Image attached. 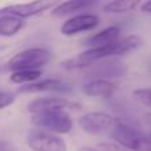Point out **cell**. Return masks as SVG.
<instances>
[{
    "label": "cell",
    "mask_w": 151,
    "mask_h": 151,
    "mask_svg": "<svg viewBox=\"0 0 151 151\" xmlns=\"http://www.w3.org/2000/svg\"><path fill=\"white\" fill-rule=\"evenodd\" d=\"M127 73V66L125 63L115 58L102 60L96 63L88 69L89 80H110L115 77H122Z\"/></svg>",
    "instance_id": "cell-10"
},
{
    "label": "cell",
    "mask_w": 151,
    "mask_h": 151,
    "mask_svg": "<svg viewBox=\"0 0 151 151\" xmlns=\"http://www.w3.org/2000/svg\"><path fill=\"white\" fill-rule=\"evenodd\" d=\"M119 39H121V28L118 25H110L101 29L99 32H96L91 36H89L85 40L83 45L88 47V49H91V48H99L113 44V42L118 41Z\"/></svg>",
    "instance_id": "cell-13"
},
{
    "label": "cell",
    "mask_w": 151,
    "mask_h": 151,
    "mask_svg": "<svg viewBox=\"0 0 151 151\" xmlns=\"http://www.w3.org/2000/svg\"><path fill=\"white\" fill-rule=\"evenodd\" d=\"M115 117L105 111H89L78 118V126L88 134H99L102 131L113 130L118 123Z\"/></svg>",
    "instance_id": "cell-7"
},
{
    "label": "cell",
    "mask_w": 151,
    "mask_h": 151,
    "mask_svg": "<svg viewBox=\"0 0 151 151\" xmlns=\"http://www.w3.org/2000/svg\"><path fill=\"white\" fill-rule=\"evenodd\" d=\"M78 151H99L97 147H93V146H81Z\"/></svg>",
    "instance_id": "cell-22"
},
{
    "label": "cell",
    "mask_w": 151,
    "mask_h": 151,
    "mask_svg": "<svg viewBox=\"0 0 151 151\" xmlns=\"http://www.w3.org/2000/svg\"><path fill=\"white\" fill-rule=\"evenodd\" d=\"M143 45V40L138 35H130V36L121 37L118 41L113 44L105 45L99 48H91L86 49L85 52L70 57L63 61L61 66L66 70H80V69H89L96 63L102 60H109L118 56H123L139 49Z\"/></svg>",
    "instance_id": "cell-1"
},
{
    "label": "cell",
    "mask_w": 151,
    "mask_h": 151,
    "mask_svg": "<svg viewBox=\"0 0 151 151\" xmlns=\"http://www.w3.org/2000/svg\"><path fill=\"white\" fill-rule=\"evenodd\" d=\"M117 88V83L110 80H88L82 85V93L90 98H110Z\"/></svg>",
    "instance_id": "cell-12"
},
{
    "label": "cell",
    "mask_w": 151,
    "mask_h": 151,
    "mask_svg": "<svg viewBox=\"0 0 151 151\" xmlns=\"http://www.w3.org/2000/svg\"><path fill=\"white\" fill-rule=\"evenodd\" d=\"M16 96L9 91H0V110L5 109V107L11 106L15 102Z\"/></svg>",
    "instance_id": "cell-20"
},
{
    "label": "cell",
    "mask_w": 151,
    "mask_h": 151,
    "mask_svg": "<svg viewBox=\"0 0 151 151\" xmlns=\"http://www.w3.org/2000/svg\"><path fill=\"white\" fill-rule=\"evenodd\" d=\"M55 8V3L52 1H31L21 3V4H11L0 8V16H13L19 19H25L37 16Z\"/></svg>",
    "instance_id": "cell-9"
},
{
    "label": "cell",
    "mask_w": 151,
    "mask_h": 151,
    "mask_svg": "<svg viewBox=\"0 0 151 151\" xmlns=\"http://www.w3.org/2000/svg\"><path fill=\"white\" fill-rule=\"evenodd\" d=\"M27 145L32 151H66V143L60 135L41 129L32 130L27 135Z\"/></svg>",
    "instance_id": "cell-6"
},
{
    "label": "cell",
    "mask_w": 151,
    "mask_h": 151,
    "mask_svg": "<svg viewBox=\"0 0 151 151\" xmlns=\"http://www.w3.org/2000/svg\"><path fill=\"white\" fill-rule=\"evenodd\" d=\"M101 23L98 15L91 12H81L66 19L60 28V32L64 36H76L78 33L94 31Z\"/></svg>",
    "instance_id": "cell-8"
},
{
    "label": "cell",
    "mask_w": 151,
    "mask_h": 151,
    "mask_svg": "<svg viewBox=\"0 0 151 151\" xmlns=\"http://www.w3.org/2000/svg\"><path fill=\"white\" fill-rule=\"evenodd\" d=\"M73 91L70 83L65 82L57 78H47L39 80L33 83L23 85L19 88V93H58V94H69Z\"/></svg>",
    "instance_id": "cell-11"
},
{
    "label": "cell",
    "mask_w": 151,
    "mask_h": 151,
    "mask_svg": "<svg viewBox=\"0 0 151 151\" xmlns=\"http://www.w3.org/2000/svg\"><path fill=\"white\" fill-rule=\"evenodd\" d=\"M31 122L37 129H41V130L56 134V135L69 134L73 130L74 126L73 119L69 115V113L63 111V110L33 114L31 118Z\"/></svg>",
    "instance_id": "cell-4"
},
{
    "label": "cell",
    "mask_w": 151,
    "mask_h": 151,
    "mask_svg": "<svg viewBox=\"0 0 151 151\" xmlns=\"http://www.w3.org/2000/svg\"><path fill=\"white\" fill-rule=\"evenodd\" d=\"M0 151H12L9 145L4 143V142H0Z\"/></svg>",
    "instance_id": "cell-23"
},
{
    "label": "cell",
    "mask_w": 151,
    "mask_h": 151,
    "mask_svg": "<svg viewBox=\"0 0 151 151\" xmlns=\"http://www.w3.org/2000/svg\"><path fill=\"white\" fill-rule=\"evenodd\" d=\"M41 76H42L41 70H19V72H13L11 74L9 80L11 82L23 86V85H28V83H33L36 81H39L41 78Z\"/></svg>",
    "instance_id": "cell-17"
},
{
    "label": "cell",
    "mask_w": 151,
    "mask_h": 151,
    "mask_svg": "<svg viewBox=\"0 0 151 151\" xmlns=\"http://www.w3.org/2000/svg\"><path fill=\"white\" fill-rule=\"evenodd\" d=\"M25 20L13 16H0V36L12 37L23 31L25 27Z\"/></svg>",
    "instance_id": "cell-15"
},
{
    "label": "cell",
    "mask_w": 151,
    "mask_h": 151,
    "mask_svg": "<svg viewBox=\"0 0 151 151\" xmlns=\"http://www.w3.org/2000/svg\"><path fill=\"white\" fill-rule=\"evenodd\" d=\"M50 52L45 48H28L16 53L7 64L11 72L19 70H41L50 61Z\"/></svg>",
    "instance_id": "cell-3"
},
{
    "label": "cell",
    "mask_w": 151,
    "mask_h": 151,
    "mask_svg": "<svg viewBox=\"0 0 151 151\" xmlns=\"http://www.w3.org/2000/svg\"><path fill=\"white\" fill-rule=\"evenodd\" d=\"M97 149L99 151H127L126 149H123L122 146H119L115 142H109V141H102L99 143H97Z\"/></svg>",
    "instance_id": "cell-19"
},
{
    "label": "cell",
    "mask_w": 151,
    "mask_h": 151,
    "mask_svg": "<svg viewBox=\"0 0 151 151\" xmlns=\"http://www.w3.org/2000/svg\"><path fill=\"white\" fill-rule=\"evenodd\" d=\"M133 97L138 104L151 107V88H139L133 91Z\"/></svg>",
    "instance_id": "cell-18"
},
{
    "label": "cell",
    "mask_w": 151,
    "mask_h": 151,
    "mask_svg": "<svg viewBox=\"0 0 151 151\" xmlns=\"http://www.w3.org/2000/svg\"><path fill=\"white\" fill-rule=\"evenodd\" d=\"M149 137H150V139H151V133H150V135H149Z\"/></svg>",
    "instance_id": "cell-24"
},
{
    "label": "cell",
    "mask_w": 151,
    "mask_h": 151,
    "mask_svg": "<svg viewBox=\"0 0 151 151\" xmlns=\"http://www.w3.org/2000/svg\"><path fill=\"white\" fill-rule=\"evenodd\" d=\"M96 4L94 1L90 0H69V1H64L60 4L55 5L52 9V15L57 16V17H63V16L73 15V13H80V11H85L88 8L93 7Z\"/></svg>",
    "instance_id": "cell-14"
},
{
    "label": "cell",
    "mask_w": 151,
    "mask_h": 151,
    "mask_svg": "<svg viewBox=\"0 0 151 151\" xmlns=\"http://www.w3.org/2000/svg\"><path fill=\"white\" fill-rule=\"evenodd\" d=\"M28 111L33 114L39 113H47V111H68V110H80L81 104L72 99L64 98V97L50 96V97H39V98L32 99L27 106Z\"/></svg>",
    "instance_id": "cell-5"
},
{
    "label": "cell",
    "mask_w": 151,
    "mask_h": 151,
    "mask_svg": "<svg viewBox=\"0 0 151 151\" xmlns=\"http://www.w3.org/2000/svg\"><path fill=\"white\" fill-rule=\"evenodd\" d=\"M141 1L137 0H113L107 1L102 5V11L105 13H114V15H121V13H127L134 11L137 7H139Z\"/></svg>",
    "instance_id": "cell-16"
},
{
    "label": "cell",
    "mask_w": 151,
    "mask_h": 151,
    "mask_svg": "<svg viewBox=\"0 0 151 151\" xmlns=\"http://www.w3.org/2000/svg\"><path fill=\"white\" fill-rule=\"evenodd\" d=\"M113 142L127 151H151V139L139 129L118 121L111 130Z\"/></svg>",
    "instance_id": "cell-2"
},
{
    "label": "cell",
    "mask_w": 151,
    "mask_h": 151,
    "mask_svg": "<svg viewBox=\"0 0 151 151\" xmlns=\"http://www.w3.org/2000/svg\"><path fill=\"white\" fill-rule=\"evenodd\" d=\"M139 11L143 13H151V0H146V1L139 4Z\"/></svg>",
    "instance_id": "cell-21"
}]
</instances>
